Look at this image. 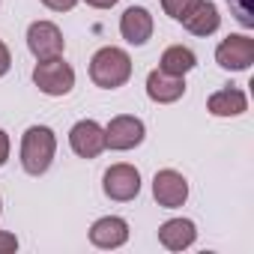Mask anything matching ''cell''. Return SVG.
Segmentation results:
<instances>
[{
    "instance_id": "ba28073f",
    "label": "cell",
    "mask_w": 254,
    "mask_h": 254,
    "mask_svg": "<svg viewBox=\"0 0 254 254\" xmlns=\"http://www.w3.org/2000/svg\"><path fill=\"white\" fill-rule=\"evenodd\" d=\"M153 197L162 209H180L189 200V180L180 171L165 168L153 177Z\"/></svg>"
},
{
    "instance_id": "3957f363",
    "label": "cell",
    "mask_w": 254,
    "mask_h": 254,
    "mask_svg": "<svg viewBox=\"0 0 254 254\" xmlns=\"http://www.w3.org/2000/svg\"><path fill=\"white\" fill-rule=\"evenodd\" d=\"M144 138H147V126L135 114H117L105 126V147L114 153H129V150L141 147Z\"/></svg>"
},
{
    "instance_id": "5b68a950",
    "label": "cell",
    "mask_w": 254,
    "mask_h": 254,
    "mask_svg": "<svg viewBox=\"0 0 254 254\" xmlns=\"http://www.w3.org/2000/svg\"><path fill=\"white\" fill-rule=\"evenodd\" d=\"M102 191L108 200H117V203L135 200L141 194V171L135 165H126V162L111 165L102 177Z\"/></svg>"
},
{
    "instance_id": "30bf717a",
    "label": "cell",
    "mask_w": 254,
    "mask_h": 254,
    "mask_svg": "<svg viewBox=\"0 0 254 254\" xmlns=\"http://www.w3.org/2000/svg\"><path fill=\"white\" fill-rule=\"evenodd\" d=\"M90 242L102 251H114L129 242V221L120 215H102L90 224Z\"/></svg>"
},
{
    "instance_id": "8992f818",
    "label": "cell",
    "mask_w": 254,
    "mask_h": 254,
    "mask_svg": "<svg viewBox=\"0 0 254 254\" xmlns=\"http://www.w3.org/2000/svg\"><path fill=\"white\" fill-rule=\"evenodd\" d=\"M215 63L224 72H245L254 63V39L248 33H230L215 48Z\"/></svg>"
},
{
    "instance_id": "6da1fadb",
    "label": "cell",
    "mask_w": 254,
    "mask_h": 254,
    "mask_svg": "<svg viewBox=\"0 0 254 254\" xmlns=\"http://www.w3.org/2000/svg\"><path fill=\"white\" fill-rule=\"evenodd\" d=\"M57 159V135L51 126H30L21 135V147H18V162L24 168V174L30 177H42L48 174V168Z\"/></svg>"
},
{
    "instance_id": "5bb4252c",
    "label": "cell",
    "mask_w": 254,
    "mask_h": 254,
    "mask_svg": "<svg viewBox=\"0 0 254 254\" xmlns=\"http://www.w3.org/2000/svg\"><path fill=\"white\" fill-rule=\"evenodd\" d=\"M206 111L212 117H242L248 111V96L245 90L239 87H224V90H215L209 99H206Z\"/></svg>"
},
{
    "instance_id": "e0dca14e",
    "label": "cell",
    "mask_w": 254,
    "mask_h": 254,
    "mask_svg": "<svg viewBox=\"0 0 254 254\" xmlns=\"http://www.w3.org/2000/svg\"><path fill=\"white\" fill-rule=\"evenodd\" d=\"M197 3H200V0H162V9H165V15H171L174 21L183 24Z\"/></svg>"
},
{
    "instance_id": "cb8c5ba5",
    "label": "cell",
    "mask_w": 254,
    "mask_h": 254,
    "mask_svg": "<svg viewBox=\"0 0 254 254\" xmlns=\"http://www.w3.org/2000/svg\"><path fill=\"white\" fill-rule=\"evenodd\" d=\"M0 212H3V197H0Z\"/></svg>"
},
{
    "instance_id": "ffe728a7",
    "label": "cell",
    "mask_w": 254,
    "mask_h": 254,
    "mask_svg": "<svg viewBox=\"0 0 254 254\" xmlns=\"http://www.w3.org/2000/svg\"><path fill=\"white\" fill-rule=\"evenodd\" d=\"M9 251H18V236L9 230H0V254H9Z\"/></svg>"
},
{
    "instance_id": "8fae6325",
    "label": "cell",
    "mask_w": 254,
    "mask_h": 254,
    "mask_svg": "<svg viewBox=\"0 0 254 254\" xmlns=\"http://www.w3.org/2000/svg\"><path fill=\"white\" fill-rule=\"evenodd\" d=\"M153 30H156V21L147 6H129L120 15V36L135 48L147 45L153 39Z\"/></svg>"
},
{
    "instance_id": "7c38bea8",
    "label": "cell",
    "mask_w": 254,
    "mask_h": 254,
    "mask_svg": "<svg viewBox=\"0 0 254 254\" xmlns=\"http://www.w3.org/2000/svg\"><path fill=\"white\" fill-rule=\"evenodd\" d=\"M147 96L156 105H174V102H180L186 96V78L168 75L162 69H153L147 75Z\"/></svg>"
},
{
    "instance_id": "603a6c76",
    "label": "cell",
    "mask_w": 254,
    "mask_h": 254,
    "mask_svg": "<svg viewBox=\"0 0 254 254\" xmlns=\"http://www.w3.org/2000/svg\"><path fill=\"white\" fill-rule=\"evenodd\" d=\"M87 6H93V9H111V6H117L120 0H84Z\"/></svg>"
},
{
    "instance_id": "2e32d148",
    "label": "cell",
    "mask_w": 254,
    "mask_h": 254,
    "mask_svg": "<svg viewBox=\"0 0 254 254\" xmlns=\"http://www.w3.org/2000/svg\"><path fill=\"white\" fill-rule=\"evenodd\" d=\"M194 66H197V54L189 45H171V48L162 51V60H159V69L162 72L180 75V78H186Z\"/></svg>"
},
{
    "instance_id": "9a60e30c",
    "label": "cell",
    "mask_w": 254,
    "mask_h": 254,
    "mask_svg": "<svg viewBox=\"0 0 254 254\" xmlns=\"http://www.w3.org/2000/svg\"><path fill=\"white\" fill-rule=\"evenodd\" d=\"M183 27H186L191 36L206 39V36H212V33L221 27V12H218V6L212 3V0H200V3L189 12V18L183 21Z\"/></svg>"
},
{
    "instance_id": "4fadbf2b",
    "label": "cell",
    "mask_w": 254,
    "mask_h": 254,
    "mask_svg": "<svg viewBox=\"0 0 254 254\" xmlns=\"http://www.w3.org/2000/svg\"><path fill=\"white\" fill-rule=\"evenodd\" d=\"M194 239H197V227L191 218H168L159 227V242L168 251H186L194 245Z\"/></svg>"
},
{
    "instance_id": "7402d4cb",
    "label": "cell",
    "mask_w": 254,
    "mask_h": 254,
    "mask_svg": "<svg viewBox=\"0 0 254 254\" xmlns=\"http://www.w3.org/2000/svg\"><path fill=\"white\" fill-rule=\"evenodd\" d=\"M9 153H12V141H9V135L3 129H0V168L9 162Z\"/></svg>"
},
{
    "instance_id": "d6986e66",
    "label": "cell",
    "mask_w": 254,
    "mask_h": 254,
    "mask_svg": "<svg viewBox=\"0 0 254 254\" xmlns=\"http://www.w3.org/2000/svg\"><path fill=\"white\" fill-rule=\"evenodd\" d=\"M39 3L51 12H72L78 6V0H39Z\"/></svg>"
},
{
    "instance_id": "ac0fdd59",
    "label": "cell",
    "mask_w": 254,
    "mask_h": 254,
    "mask_svg": "<svg viewBox=\"0 0 254 254\" xmlns=\"http://www.w3.org/2000/svg\"><path fill=\"white\" fill-rule=\"evenodd\" d=\"M236 12V21L242 27H254V12H251V0H227Z\"/></svg>"
},
{
    "instance_id": "44dd1931",
    "label": "cell",
    "mask_w": 254,
    "mask_h": 254,
    "mask_svg": "<svg viewBox=\"0 0 254 254\" xmlns=\"http://www.w3.org/2000/svg\"><path fill=\"white\" fill-rule=\"evenodd\" d=\"M9 69H12V51H9V45L3 39H0V78H3Z\"/></svg>"
},
{
    "instance_id": "9c48e42d",
    "label": "cell",
    "mask_w": 254,
    "mask_h": 254,
    "mask_svg": "<svg viewBox=\"0 0 254 254\" xmlns=\"http://www.w3.org/2000/svg\"><path fill=\"white\" fill-rule=\"evenodd\" d=\"M69 147L78 159H96L102 156L105 147V126H99L96 120H78L69 129Z\"/></svg>"
},
{
    "instance_id": "7a4b0ae2",
    "label": "cell",
    "mask_w": 254,
    "mask_h": 254,
    "mask_svg": "<svg viewBox=\"0 0 254 254\" xmlns=\"http://www.w3.org/2000/svg\"><path fill=\"white\" fill-rule=\"evenodd\" d=\"M132 78V57L126 48L105 45L90 57V81L102 90H120Z\"/></svg>"
},
{
    "instance_id": "277c9868",
    "label": "cell",
    "mask_w": 254,
    "mask_h": 254,
    "mask_svg": "<svg viewBox=\"0 0 254 254\" xmlns=\"http://www.w3.org/2000/svg\"><path fill=\"white\" fill-rule=\"evenodd\" d=\"M33 84L45 96H69L72 87H75V69L63 57L36 60V66H33Z\"/></svg>"
},
{
    "instance_id": "52a82bcc",
    "label": "cell",
    "mask_w": 254,
    "mask_h": 254,
    "mask_svg": "<svg viewBox=\"0 0 254 254\" xmlns=\"http://www.w3.org/2000/svg\"><path fill=\"white\" fill-rule=\"evenodd\" d=\"M27 48L36 60H54V57H63L66 51V39H63V30L54 24V21H33L27 27Z\"/></svg>"
}]
</instances>
